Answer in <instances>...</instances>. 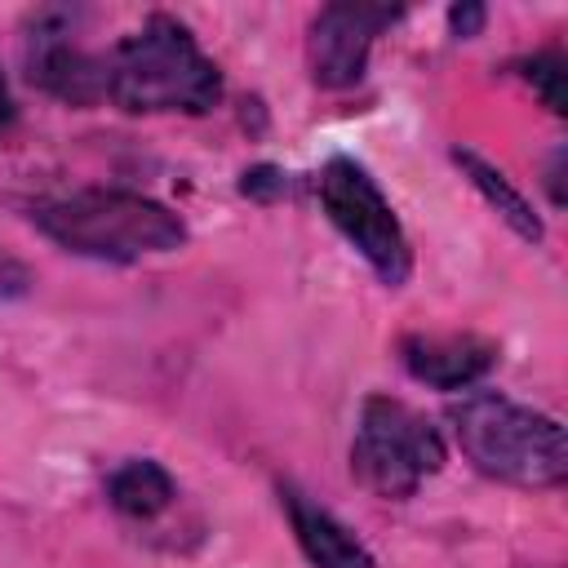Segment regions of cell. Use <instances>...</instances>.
Returning <instances> with one entry per match:
<instances>
[{
  "instance_id": "52a82bcc",
  "label": "cell",
  "mask_w": 568,
  "mask_h": 568,
  "mask_svg": "<svg viewBox=\"0 0 568 568\" xmlns=\"http://www.w3.org/2000/svg\"><path fill=\"white\" fill-rule=\"evenodd\" d=\"M399 13L404 9H390V4H355V0L324 4L311 18V36H306L311 80L320 89H351V84H359L364 80V67H368V53H373V40Z\"/></svg>"
},
{
  "instance_id": "4fadbf2b",
  "label": "cell",
  "mask_w": 568,
  "mask_h": 568,
  "mask_svg": "<svg viewBox=\"0 0 568 568\" xmlns=\"http://www.w3.org/2000/svg\"><path fill=\"white\" fill-rule=\"evenodd\" d=\"M240 191H244L248 200H275V195H284V173H280L275 164H257V169L244 173Z\"/></svg>"
},
{
  "instance_id": "8fae6325",
  "label": "cell",
  "mask_w": 568,
  "mask_h": 568,
  "mask_svg": "<svg viewBox=\"0 0 568 568\" xmlns=\"http://www.w3.org/2000/svg\"><path fill=\"white\" fill-rule=\"evenodd\" d=\"M453 164L470 178V186L488 200V209H497V217H501L519 240H528V244H541V240H546V226H541L537 209L524 200V191H519L497 164H488V160L475 155L470 146H453Z\"/></svg>"
},
{
  "instance_id": "3957f363",
  "label": "cell",
  "mask_w": 568,
  "mask_h": 568,
  "mask_svg": "<svg viewBox=\"0 0 568 568\" xmlns=\"http://www.w3.org/2000/svg\"><path fill=\"white\" fill-rule=\"evenodd\" d=\"M466 462L515 488H559L568 479L564 426L550 413L515 404L497 390H470L448 408Z\"/></svg>"
},
{
  "instance_id": "7a4b0ae2",
  "label": "cell",
  "mask_w": 568,
  "mask_h": 568,
  "mask_svg": "<svg viewBox=\"0 0 568 568\" xmlns=\"http://www.w3.org/2000/svg\"><path fill=\"white\" fill-rule=\"evenodd\" d=\"M31 222L67 253L93 262H138L151 253H173L186 244V222L142 195L120 186H89L62 200H49L31 213Z\"/></svg>"
},
{
  "instance_id": "277c9868",
  "label": "cell",
  "mask_w": 568,
  "mask_h": 568,
  "mask_svg": "<svg viewBox=\"0 0 568 568\" xmlns=\"http://www.w3.org/2000/svg\"><path fill=\"white\" fill-rule=\"evenodd\" d=\"M448 462L444 435L413 404L395 395H368L359 404V426L351 439V475L382 501L413 497Z\"/></svg>"
},
{
  "instance_id": "9c48e42d",
  "label": "cell",
  "mask_w": 568,
  "mask_h": 568,
  "mask_svg": "<svg viewBox=\"0 0 568 568\" xmlns=\"http://www.w3.org/2000/svg\"><path fill=\"white\" fill-rule=\"evenodd\" d=\"M280 506H284L293 541L311 559V568H377L373 550L333 510L311 501L297 484H280Z\"/></svg>"
},
{
  "instance_id": "7c38bea8",
  "label": "cell",
  "mask_w": 568,
  "mask_h": 568,
  "mask_svg": "<svg viewBox=\"0 0 568 568\" xmlns=\"http://www.w3.org/2000/svg\"><path fill=\"white\" fill-rule=\"evenodd\" d=\"M515 67H519V75L537 89V98H541L555 115L568 111V102H564V53H559V49H541V53L515 62Z\"/></svg>"
},
{
  "instance_id": "9a60e30c",
  "label": "cell",
  "mask_w": 568,
  "mask_h": 568,
  "mask_svg": "<svg viewBox=\"0 0 568 568\" xmlns=\"http://www.w3.org/2000/svg\"><path fill=\"white\" fill-rule=\"evenodd\" d=\"M13 120H18V106H13V93H9V84H4V75H0V142H4V133L13 129Z\"/></svg>"
},
{
  "instance_id": "5bb4252c",
  "label": "cell",
  "mask_w": 568,
  "mask_h": 568,
  "mask_svg": "<svg viewBox=\"0 0 568 568\" xmlns=\"http://www.w3.org/2000/svg\"><path fill=\"white\" fill-rule=\"evenodd\" d=\"M484 4H453L448 9V27H453V36L457 40H470V36H479V27H484Z\"/></svg>"
},
{
  "instance_id": "6da1fadb",
  "label": "cell",
  "mask_w": 568,
  "mask_h": 568,
  "mask_svg": "<svg viewBox=\"0 0 568 568\" xmlns=\"http://www.w3.org/2000/svg\"><path fill=\"white\" fill-rule=\"evenodd\" d=\"M106 62V102L129 115H204L222 102V71L200 49L191 27L151 13L129 31Z\"/></svg>"
},
{
  "instance_id": "ba28073f",
  "label": "cell",
  "mask_w": 568,
  "mask_h": 568,
  "mask_svg": "<svg viewBox=\"0 0 568 568\" xmlns=\"http://www.w3.org/2000/svg\"><path fill=\"white\" fill-rule=\"evenodd\" d=\"M399 359L435 390H470L497 368V342L479 333H408L399 342Z\"/></svg>"
},
{
  "instance_id": "5b68a950",
  "label": "cell",
  "mask_w": 568,
  "mask_h": 568,
  "mask_svg": "<svg viewBox=\"0 0 568 568\" xmlns=\"http://www.w3.org/2000/svg\"><path fill=\"white\" fill-rule=\"evenodd\" d=\"M320 204L328 213V222L346 235V244L377 271L382 284L399 288L413 275V244L404 235V222L395 217L390 200L382 195L377 178L351 160V155H333L320 178H315Z\"/></svg>"
},
{
  "instance_id": "30bf717a",
  "label": "cell",
  "mask_w": 568,
  "mask_h": 568,
  "mask_svg": "<svg viewBox=\"0 0 568 568\" xmlns=\"http://www.w3.org/2000/svg\"><path fill=\"white\" fill-rule=\"evenodd\" d=\"M106 501L115 515L146 524V519H160L178 501V479L155 457H124L106 475Z\"/></svg>"
},
{
  "instance_id": "8992f818",
  "label": "cell",
  "mask_w": 568,
  "mask_h": 568,
  "mask_svg": "<svg viewBox=\"0 0 568 568\" xmlns=\"http://www.w3.org/2000/svg\"><path fill=\"white\" fill-rule=\"evenodd\" d=\"M22 62L27 80L67 106H93L106 98V62L75 40L71 9H40L31 18Z\"/></svg>"
}]
</instances>
